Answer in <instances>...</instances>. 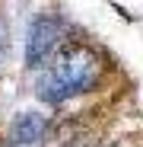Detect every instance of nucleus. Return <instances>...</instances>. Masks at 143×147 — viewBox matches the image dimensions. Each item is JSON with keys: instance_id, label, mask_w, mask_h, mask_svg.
Segmentation results:
<instances>
[{"instance_id": "f257e3e1", "label": "nucleus", "mask_w": 143, "mask_h": 147, "mask_svg": "<svg viewBox=\"0 0 143 147\" xmlns=\"http://www.w3.org/2000/svg\"><path fill=\"white\" fill-rule=\"evenodd\" d=\"M102 77V61L95 58L92 48L86 45H76V48H67L61 55L57 64H51L48 70L38 74V96L51 106H61L67 102L70 96H80V93H89Z\"/></svg>"}, {"instance_id": "f03ea898", "label": "nucleus", "mask_w": 143, "mask_h": 147, "mask_svg": "<svg viewBox=\"0 0 143 147\" xmlns=\"http://www.w3.org/2000/svg\"><path fill=\"white\" fill-rule=\"evenodd\" d=\"M64 38V22L57 16H38L29 26V38H26V64L29 67H41L48 58L57 51V45Z\"/></svg>"}, {"instance_id": "7ed1b4c3", "label": "nucleus", "mask_w": 143, "mask_h": 147, "mask_svg": "<svg viewBox=\"0 0 143 147\" xmlns=\"http://www.w3.org/2000/svg\"><path fill=\"white\" fill-rule=\"evenodd\" d=\"M48 131V118L41 112H19L10 125V144H41Z\"/></svg>"}, {"instance_id": "20e7f679", "label": "nucleus", "mask_w": 143, "mask_h": 147, "mask_svg": "<svg viewBox=\"0 0 143 147\" xmlns=\"http://www.w3.org/2000/svg\"><path fill=\"white\" fill-rule=\"evenodd\" d=\"M7 58H10V22L0 13V67L7 64Z\"/></svg>"}, {"instance_id": "39448f33", "label": "nucleus", "mask_w": 143, "mask_h": 147, "mask_svg": "<svg viewBox=\"0 0 143 147\" xmlns=\"http://www.w3.org/2000/svg\"><path fill=\"white\" fill-rule=\"evenodd\" d=\"M73 147H92V144H73Z\"/></svg>"}]
</instances>
